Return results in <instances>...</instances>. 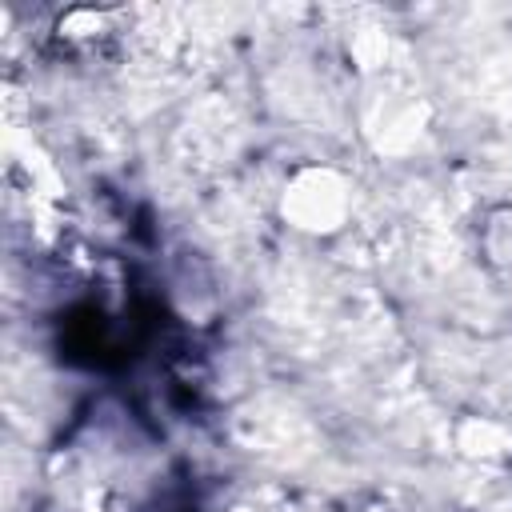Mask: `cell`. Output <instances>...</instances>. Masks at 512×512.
<instances>
[{"label": "cell", "mask_w": 512, "mask_h": 512, "mask_svg": "<svg viewBox=\"0 0 512 512\" xmlns=\"http://www.w3.org/2000/svg\"><path fill=\"white\" fill-rule=\"evenodd\" d=\"M356 196L352 180L340 168L328 164H308L296 168L280 192V216L308 236H332L352 220Z\"/></svg>", "instance_id": "1"}, {"label": "cell", "mask_w": 512, "mask_h": 512, "mask_svg": "<svg viewBox=\"0 0 512 512\" xmlns=\"http://www.w3.org/2000/svg\"><path fill=\"white\" fill-rule=\"evenodd\" d=\"M424 124H428V108L416 96L384 92L368 112V140L380 152H408L420 144Z\"/></svg>", "instance_id": "2"}, {"label": "cell", "mask_w": 512, "mask_h": 512, "mask_svg": "<svg viewBox=\"0 0 512 512\" xmlns=\"http://www.w3.org/2000/svg\"><path fill=\"white\" fill-rule=\"evenodd\" d=\"M456 448L480 464H504L512 456V424L496 416H464L456 428Z\"/></svg>", "instance_id": "3"}, {"label": "cell", "mask_w": 512, "mask_h": 512, "mask_svg": "<svg viewBox=\"0 0 512 512\" xmlns=\"http://www.w3.org/2000/svg\"><path fill=\"white\" fill-rule=\"evenodd\" d=\"M480 252H484L492 264H500V268H508V264H512V204L492 208V212L484 216Z\"/></svg>", "instance_id": "4"}, {"label": "cell", "mask_w": 512, "mask_h": 512, "mask_svg": "<svg viewBox=\"0 0 512 512\" xmlns=\"http://www.w3.org/2000/svg\"><path fill=\"white\" fill-rule=\"evenodd\" d=\"M236 512H252V508H236Z\"/></svg>", "instance_id": "5"}]
</instances>
